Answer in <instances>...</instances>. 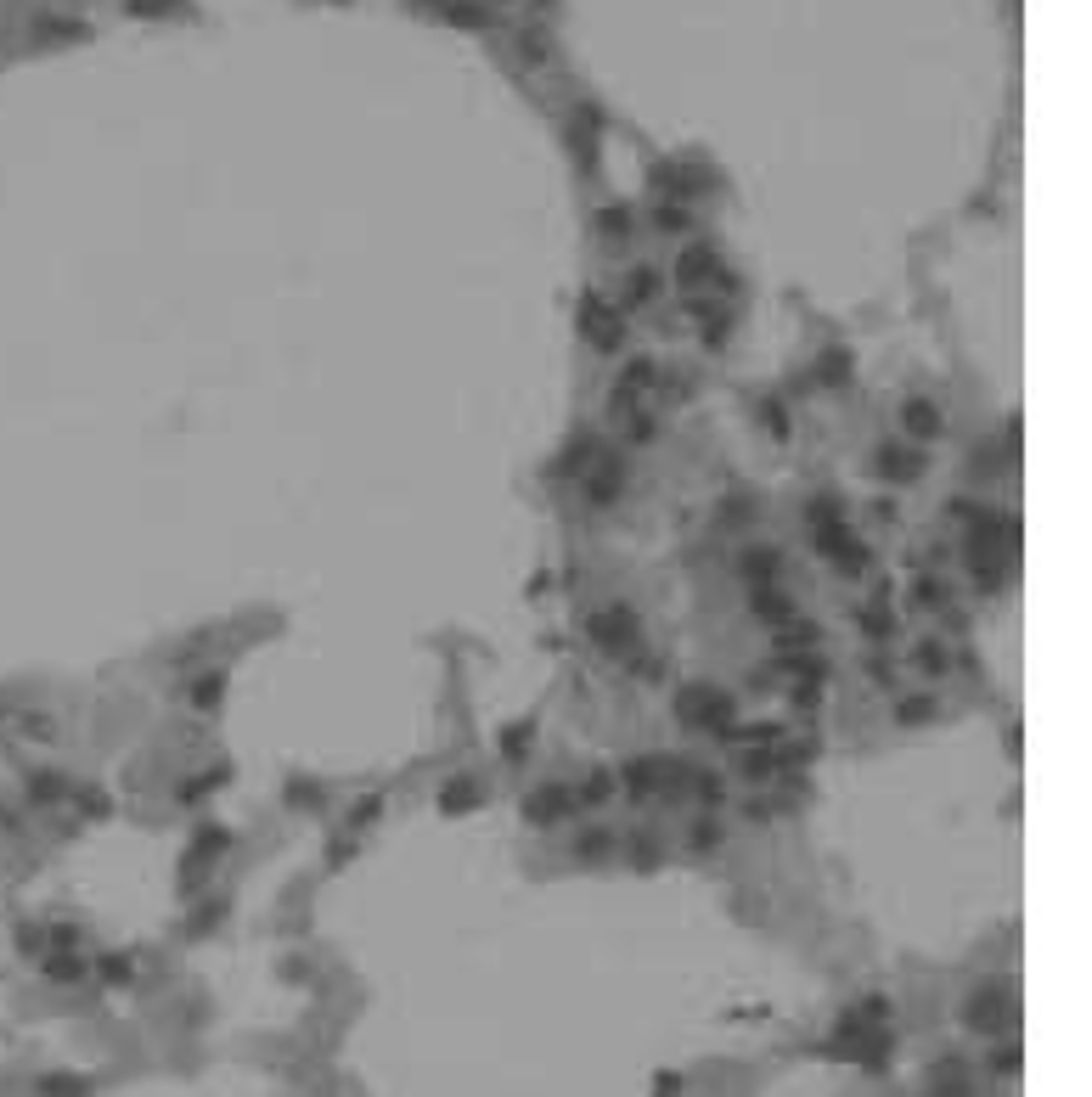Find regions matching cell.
I'll return each instance as SVG.
<instances>
[{"label": "cell", "instance_id": "1", "mask_svg": "<svg viewBox=\"0 0 1092 1097\" xmlns=\"http://www.w3.org/2000/svg\"><path fill=\"white\" fill-rule=\"evenodd\" d=\"M676 715H682L687 726H727V698L710 692V687H687V692L676 698Z\"/></svg>", "mask_w": 1092, "mask_h": 1097}, {"label": "cell", "instance_id": "2", "mask_svg": "<svg viewBox=\"0 0 1092 1097\" xmlns=\"http://www.w3.org/2000/svg\"><path fill=\"white\" fill-rule=\"evenodd\" d=\"M704 282H727V276H721V259H715L710 248H704V242H698V248H687V254L676 259V288L698 293Z\"/></svg>", "mask_w": 1092, "mask_h": 1097}, {"label": "cell", "instance_id": "3", "mask_svg": "<svg viewBox=\"0 0 1092 1097\" xmlns=\"http://www.w3.org/2000/svg\"><path fill=\"white\" fill-rule=\"evenodd\" d=\"M580 805L563 782H546V788H535L530 800H524V816H530L535 828H546V822H558V816H569V810Z\"/></svg>", "mask_w": 1092, "mask_h": 1097}, {"label": "cell", "instance_id": "4", "mask_svg": "<svg viewBox=\"0 0 1092 1097\" xmlns=\"http://www.w3.org/2000/svg\"><path fill=\"white\" fill-rule=\"evenodd\" d=\"M580 326H586V338H592L597 350H620V338H626V322H620L602 298H592V304H586V322H580Z\"/></svg>", "mask_w": 1092, "mask_h": 1097}, {"label": "cell", "instance_id": "5", "mask_svg": "<svg viewBox=\"0 0 1092 1097\" xmlns=\"http://www.w3.org/2000/svg\"><path fill=\"white\" fill-rule=\"evenodd\" d=\"M817 547H823L833 563H845V569H861V563H867V547H861L845 523H827L823 535H817Z\"/></svg>", "mask_w": 1092, "mask_h": 1097}, {"label": "cell", "instance_id": "6", "mask_svg": "<svg viewBox=\"0 0 1092 1097\" xmlns=\"http://www.w3.org/2000/svg\"><path fill=\"white\" fill-rule=\"evenodd\" d=\"M592 636L602 647H626L630 636H636V613L630 608H602V613H592Z\"/></svg>", "mask_w": 1092, "mask_h": 1097}, {"label": "cell", "instance_id": "7", "mask_svg": "<svg viewBox=\"0 0 1092 1097\" xmlns=\"http://www.w3.org/2000/svg\"><path fill=\"white\" fill-rule=\"evenodd\" d=\"M901 422H907V434H912V439H935V434H940V411H935L929 400H907Z\"/></svg>", "mask_w": 1092, "mask_h": 1097}, {"label": "cell", "instance_id": "8", "mask_svg": "<svg viewBox=\"0 0 1092 1097\" xmlns=\"http://www.w3.org/2000/svg\"><path fill=\"white\" fill-rule=\"evenodd\" d=\"M918 467H924V456L918 451H901V445H884V456H879V473L884 479H918Z\"/></svg>", "mask_w": 1092, "mask_h": 1097}, {"label": "cell", "instance_id": "9", "mask_svg": "<svg viewBox=\"0 0 1092 1097\" xmlns=\"http://www.w3.org/2000/svg\"><path fill=\"white\" fill-rule=\"evenodd\" d=\"M620 485H626V479H620V467H614V462H608V467H602V473H597L592 485H586V495H592V507H608V501H614V495H620Z\"/></svg>", "mask_w": 1092, "mask_h": 1097}, {"label": "cell", "instance_id": "10", "mask_svg": "<svg viewBox=\"0 0 1092 1097\" xmlns=\"http://www.w3.org/2000/svg\"><path fill=\"white\" fill-rule=\"evenodd\" d=\"M473 800H479V794H473V782H451V788H439V810H451V816H462Z\"/></svg>", "mask_w": 1092, "mask_h": 1097}, {"label": "cell", "instance_id": "11", "mask_svg": "<svg viewBox=\"0 0 1092 1097\" xmlns=\"http://www.w3.org/2000/svg\"><path fill=\"white\" fill-rule=\"evenodd\" d=\"M445 12H451V23H462V29H490V12H485V6H467V0H451Z\"/></svg>", "mask_w": 1092, "mask_h": 1097}, {"label": "cell", "instance_id": "12", "mask_svg": "<svg viewBox=\"0 0 1092 1097\" xmlns=\"http://www.w3.org/2000/svg\"><path fill=\"white\" fill-rule=\"evenodd\" d=\"M597 226H602V237H620V242H626V237H630V209H626V203H620V209H602V214H597Z\"/></svg>", "mask_w": 1092, "mask_h": 1097}, {"label": "cell", "instance_id": "13", "mask_svg": "<svg viewBox=\"0 0 1092 1097\" xmlns=\"http://www.w3.org/2000/svg\"><path fill=\"white\" fill-rule=\"evenodd\" d=\"M924 720H935V698H907L901 704V726H924Z\"/></svg>", "mask_w": 1092, "mask_h": 1097}, {"label": "cell", "instance_id": "14", "mask_svg": "<svg viewBox=\"0 0 1092 1097\" xmlns=\"http://www.w3.org/2000/svg\"><path fill=\"white\" fill-rule=\"evenodd\" d=\"M811 642H817V625H811V619H799V625H789V631L777 636V647H811Z\"/></svg>", "mask_w": 1092, "mask_h": 1097}, {"label": "cell", "instance_id": "15", "mask_svg": "<svg viewBox=\"0 0 1092 1097\" xmlns=\"http://www.w3.org/2000/svg\"><path fill=\"white\" fill-rule=\"evenodd\" d=\"M839 378H851V355L827 350V355H823V383H839Z\"/></svg>", "mask_w": 1092, "mask_h": 1097}, {"label": "cell", "instance_id": "16", "mask_svg": "<svg viewBox=\"0 0 1092 1097\" xmlns=\"http://www.w3.org/2000/svg\"><path fill=\"white\" fill-rule=\"evenodd\" d=\"M659 231H687V209H676V203H659Z\"/></svg>", "mask_w": 1092, "mask_h": 1097}, {"label": "cell", "instance_id": "17", "mask_svg": "<svg viewBox=\"0 0 1092 1097\" xmlns=\"http://www.w3.org/2000/svg\"><path fill=\"white\" fill-rule=\"evenodd\" d=\"M659 288V276H654V265H636V276H630V298H648V293Z\"/></svg>", "mask_w": 1092, "mask_h": 1097}, {"label": "cell", "instance_id": "18", "mask_svg": "<svg viewBox=\"0 0 1092 1097\" xmlns=\"http://www.w3.org/2000/svg\"><path fill=\"white\" fill-rule=\"evenodd\" d=\"M771 766H777V760H771L766 748L761 754H743V776H771Z\"/></svg>", "mask_w": 1092, "mask_h": 1097}, {"label": "cell", "instance_id": "19", "mask_svg": "<svg viewBox=\"0 0 1092 1097\" xmlns=\"http://www.w3.org/2000/svg\"><path fill=\"white\" fill-rule=\"evenodd\" d=\"M518 51H524V63H541V57H546V40H541V34H524Z\"/></svg>", "mask_w": 1092, "mask_h": 1097}, {"label": "cell", "instance_id": "20", "mask_svg": "<svg viewBox=\"0 0 1092 1097\" xmlns=\"http://www.w3.org/2000/svg\"><path fill=\"white\" fill-rule=\"evenodd\" d=\"M861 625H867V636H890V613H861Z\"/></svg>", "mask_w": 1092, "mask_h": 1097}, {"label": "cell", "instance_id": "21", "mask_svg": "<svg viewBox=\"0 0 1092 1097\" xmlns=\"http://www.w3.org/2000/svg\"><path fill=\"white\" fill-rule=\"evenodd\" d=\"M220 687H226V681H220V670H214V676H203L198 681V704H214V698H220Z\"/></svg>", "mask_w": 1092, "mask_h": 1097}, {"label": "cell", "instance_id": "22", "mask_svg": "<svg viewBox=\"0 0 1092 1097\" xmlns=\"http://www.w3.org/2000/svg\"><path fill=\"white\" fill-rule=\"evenodd\" d=\"M715 839H721V828H715V822H698V828H693V844H698V850H710Z\"/></svg>", "mask_w": 1092, "mask_h": 1097}, {"label": "cell", "instance_id": "23", "mask_svg": "<svg viewBox=\"0 0 1092 1097\" xmlns=\"http://www.w3.org/2000/svg\"><path fill=\"white\" fill-rule=\"evenodd\" d=\"M580 850H586V856H602V850H614V839H608V833H586Z\"/></svg>", "mask_w": 1092, "mask_h": 1097}, {"label": "cell", "instance_id": "24", "mask_svg": "<svg viewBox=\"0 0 1092 1097\" xmlns=\"http://www.w3.org/2000/svg\"><path fill=\"white\" fill-rule=\"evenodd\" d=\"M169 6H175V0H130L135 17H153V12H169Z\"/></svg>", "mask_w": 1092, "mask_h": 1097}, {"label": "cell", "instance_id": "25", "mask_svg": "<svg viewBox=\"0 0 1092 1097\" xmlns=\"http://www.w3.org/2000/svg\"><path fill=\"white\" fill-rule=\"evenodd\" d=\"M85 816H107V794L91 788V794H85Z\"/></svg>", "mask_w": 1092, "mask_h": 1097}, {"label": "cell", "instance_id": "26", "mask_svg": "<svg viewBox=\"0 0 1092 1097\" xmlns=\"http://www.w3.org/2000/svg\"><path fill=\"white\" fill-rule=\"evenodd\" d=\"M918 659H924V670H946V653H940V647H924Z\"/></svg>", "mask_w": 1092, "mask_h": 1097}]
</instances>
